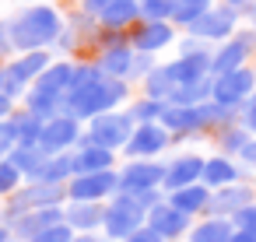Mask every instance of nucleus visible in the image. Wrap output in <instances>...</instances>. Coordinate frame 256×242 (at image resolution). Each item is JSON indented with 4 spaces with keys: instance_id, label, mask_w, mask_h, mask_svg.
Here are the masks:
<instances>
[{
    "instance_id": "46",
    "label": "nucleus",
    "mask_w": 256,
    "mask_h": 242,
    "mask_svg": "<svg viewBox=\"0 0 256 242\" xmlns=\"http://www.w3.org/2000/svg\"><path fill=\"white\" fill-rule=\"evenodd\" d=\"M109 4H112V0H78V8H81L84 14H92V18H98Z\"/></svg>"
},
{
    "instance_id": "55",
    "label": "nucleus",
    "mask_w": 256,
    "mask_h": 242,
    "mask_svg": "<svg viewBox=\"0 0 256 242\" xmlns=\"http://www.w3.org/2000/svg\"><path fill=\"white\" fill-rule=\"evenodd\" d=\"M249 67H252V70H256V56H252V64H249Z\"/></svg>"
},
{
    "instance_id": "42",
    "label": "nucleus",
    "mask_w": 256,
    "mask_h": 242,
    "mask_svg": "<svg viewBox=\"0 0 256 242\" xmlns=\"http://www.w3.org/2000/svg\"><path fill=\"white\" fill-rule=\"evenodd\" d=\"M158 64V56H151V53H137V60H134V78H130V84H140V78L151 70Z\"/></svg>"
},
{
    "instance_id": "57",
    "label": "nucleus",
    "mask_w": 256,
    "mask_h": 242,
    "mask_svg": "<svg viewBox=\"0 0 256 242\" xmlns=\"http://www.w3.org/2000/svg\"><path fill=\"white\" fill-rule=\"evenodd\" d=\"M252 186H256V182H252Z\"/></svg>"
},
{
    "instance_id": "21",
    "label": "nucleus",
    "mask_w": 256,
    "mask_h": 242,
    "mask_svg": "<svg viewBox=\"0 0 256 242\" xmlns=\"http://www.w3.org/2000/svg\"><path fill=\"white\" fill-rule=\"evenodd\" d=\"M64 221L74 232H102L106 200H67L64 204Z\"/></svg>"
},
{
    "instance_id": "44",
    "label": "nucleus",
    "mask_w": 256,
    "mask_h": 242,
    "mask_svg": "<svg viewBox=\"0 0 256 242\" xmlns=\"http://www.w3.org/2000/svg\"><path fill=\"white\" fill-rule=\"evenodd\" d=\"M14 56V42H11V32H8V18H0V64Z\"/></svg>"
},
{
    "instance_id": "43",
    "label": "nucleus",
    "mask_w": 256,
    "mask_h": 242,
    "mask_svg": "<svg viewBox=\"0 0 256 242\" xmlns=\"http://www.w3.org/2000/svg\"><path fill=\"white\" fill-rule=\"evenodd\" d=\"M120 242H165V238H162L154 228H148V221H144L137 232H130V235H126V238H120Z\"/></svg>"
},
{
    "instance_id": "27",
    "label": "nucleus",
    "mask_w": 256,
    "mask_h": 242,
    "mask_svg": "<svg viewBox=\"0 0 256 242\" xmlns=\"http://www.w3.org/2000/svg\"><path fill=\"white\" fill-rule=\"evenodd\" d=\"M172 88H176V81H172V74H168V64H165V60H158V64L140 78V95H148V98L168 102Z\"/></svg>"
},
{
    "instance_id": "12",
    "label": "nucleus",
    "mask_w": 256,
    "mask_h": 242,
    "mask_svg": "<svg viewBox=\"0 0 256 242\" xmlns=\"http://www.w3.org/2000/svg\"><path fill=\"white\" fill-rule=\"evenodd\" d=\"M176 39H179V28L172 22H148V18H140L130 28V46L137 53H151V56H158L162 50L176 46Z\"/></svg>"
},
{
    "instance_id": "11",
    "label": "nucleus",
    "mask_w": 256,
    "mask_h": 242,
    "mask_svg": "<svg viewBox=\"0 0 256 242\" xmlns=\"http://www.w3.org/2000/svg\"><path fill=\"white\" fill-rule=\"evenodd\" d=\"M81 134H84V123H81V120H74L70 112H60V116H53V120H46V123H42L39 148H42L46 154L74 151V148H78V140H81Z\"/></svg>"
},
{
    "instance_id": "40",
    "label": "nucleus",
    "mask_w": 256,
    "mask_h": 242,
    "mask_svg": "<svg viewBox=\"0 0 256 242\" xmlns=\"http://www.w3.org/2000/svg\"><path fill=\"white\" fill-rule=\"evenodd\" d=\"M14 144H18V137H14V123H11V116H8V120H0V162L11 154Z\"/></svg>"
},
{
    "instance_id": "33",
    "label": "nucleus",
    "mask_w": 256,
    "mask_h": 242,
    "mask_svg": "<svg viewBox=\"0 0 256 242\" xmlns=\"http://www.w3.org/2000/svg\"><path fill=\"white\" fill-rule=\"evenodd\" d=\"M126 112H130L134 123H158L162 112H165V102L148 98V95H134V98L126 102Z\"/></svg>"
},
{
    "instance_id": "41",
    "label": "nucleus",
    "mask_w": 256,
    "mask_h": 242,
    "mask_svg": "<svg viewBox=\"0 0 256 242\" xmlns=\"http://www.w3.org/2000/svg\"><path fill=\"white\" fill-rule=\"evenodd\" d=\"M232 224H235V228H246V232H256V200L246 204V207L232 218Z\"/></svg>"
},
{
    "instance_id": "28",
    "label": "nucleus",
    "mask_w": 256,
    "mask_h": 242,
    "mask_svg": "<svg viewBox=\"0 0 256 242\" xmlns=\"http://www.w3.org/2000/svg\"><path fill=\"white\" fill-rule=\"evenodd\" d=\"M235 232L232 218H214V214H204V221H196L190 228V242H228Z\"/></svg>"
},
{
    "instance_id": "3",
    "label": "nucleus",
    "mask_w": 256,
    "mask_h": 242,
    "mask_svg": "<svg viewBox=\"0 0 256 242\" xmlns=\"http://www.w3.org/2000/svg\"><path fill=\"white\" fill-rule=\"evenodd\" d=\"M74 70H78V60L74 56H56L32 81V88L25 92V98L18 106H25L39 120H53V116L67 112V95H70V84H74Z\"/></svg>"
},
{
    "instance_id": "5",
    "label": "nucleus",
    "mask_w": 256,
    "mask_h": 242,
    "mask_svg": "<svg viewBox=\"0 0 256 242\" xmlns=\"http://www.w3.org/2000/svg\"><path fill=\"white\" fill-rule=\"evenodd\" d=\"M56 56L50 50H28V53H14L11 60H4V95L11 102H22L25 92L32 88V81L53 64Z\"/></svg>"
},
{
    "instance_id": "19",
    "label": "nucleus",
    "mask_w": 256,
    "mask_h": 242,
    "mask_svg": "<svg viewBox=\"0 0 256 242\" xmlns=\"http://www.w3.org/2000/svg\"><path fill=\"white\" fill-rule=\"evenodd\" d=\"M165 64H168V74H172L176 88L210 78V50H204V53H176V60H165Z\"/></svg>"
},
{
    "instance_id": "24",
    "label": "nucleus",
    "mask_w": 256,
    "mask_h": 242,
    "mask_svg": "<svg viewBox=\"0 0 256 242\" xmlns=\"http://www.w3.org/2000/svg\"><path fill=\"white\" fill-rule=\"evenodd\" d=\"M158 123L172 134V140L200 137V130H196V106H176V102H165V112H162Z\"/></svg>"
},
{
    "instance_id": "36",
    "label": "nucleus",
    "mask_w": 256,
    "mask_h": 242,
    "mask_svg": "<svg viewBox=\"0 0 256 242\" xmlns=\"http://www.w3.org/2000/svg\"><path fill=\"white\" fill-rule=\"evenodd\" d=\"M22 182H25V176L18 172V165L11 158H4V162H0V196H11Z\"/></svg>"
},
{
    "instance_id": "4",
    "label": "nucleus",
    "mask_w": 256,
    "mask_h": 242,
    "mask_svg": "<svg viewBox=\"0 0 256 242\" xmlns=\"http://www.w3.org/2000/svg\"><path fill=\"white\" fill-rule=\"evenodd\" d=\"M67 204V186L60 182H42V179H25L11 196H4V210H0V218L14 221L18 214L25 210H36V207H64Z\"/></svg>"
},
{
    "instance_id": "23",
    "label": "nucleus",
    "mask_w": 256,
    "mask_h": 242,
    "mask_svg": "<svg viewBox=\"0 0 256 242\" xmlns=\"http://www.w3.org/2000/svg\"><path fill=\"white\" fill-rule=\"evenodd\" d=\"M106 168H116V151H109L81 134V140L74 148V176L78 172H106Z\"/></svg>"
},
{
    "instance_id": "26",
    "label": "nucleus",
    "mask_w": 256,
    "mask_h": 242,
    "mask_svg": "<svg viewBox=\"0 0 256 242\" xmlns=\"http://www.w3.org/2000/svg\"><path fill=\"white\" fill-rule=\"evenodd\" d=\"M165 200H168L172 207H179L182 214L196 218V214H207L210 190H207L204 182H190V186H182V190H172V193H165Z\"/></svg>"
},
{
    "instance_id": "37",
    "label": "nucleus",
    "mask_w": 256,
    "mask_h": 242,
    "mask_svg": "<svg viewBox=\"0 0 256 242\" xmlns=\"http://www.w3.org/2000/svg\"><path fill=\"white\" fill-rule=\"evenodd\" d=\"M176 0H140V18L148 22H172Z\"/></svg>"
},
{
    "instance_id": "32",
    "label": "nucleus",
    "mask_w": 256,
    "mask_h": 242,
    "mask_svg": "<svg viewBox=\"0 0 256 242\" xmlns=\"http://www.w3.org/2000/svg\"><path fill=\"white\" fill-rule=\"evenodd\" d=\"M11 123H14V137H18V144H39V134H42V123H46V120L32 116L25 106H18V109L11 112Z\"/></svg>"
},
{
    "instance_id": "13",
    "label": "nucleus",
    "mask_w": 256,
    "mask_h": 242,
    "mask_svg": "<svg viewBox=\"0 0 256 242\" xmlns=\"http://www.w3.org/2000/svg\"><path fill=\"white\" fill-rule=\"evenodd\" d=\"M168 148H172V134L162 123H137L123 154L126 158H162Z\"/></svg>"
},
{
    "instance_id": "47",
    "label": "nucleus",
    "mask_w": 256,
    "mask_h": 242,
    "mask_svg": "<svg viewBox=\"0 0 256 242\" xmlns=\"http://www.w3.org/2000/svg\"><path fill=\"white\" fill-rule=\"evenodd\" d=\"M70 242H112V238H109L106 232H102V235H98V232H74Z\"/></svg>"
},
{
    "instance_id": "8",
    "label": "nucleus",
    "mask_w": 256,
    "mask_h": 242,
    "mask_svg": "<svg viewBox=\"0 0 256 242\" xmlns=\"http://www.w3.org/2000/svg\"><path fill=\"white\" fill-rule=\"evenodd\" d=\"M238 25H242V11H235V8H228V4H210V8H207L190 28H182V32H190V36H196V39L218 46V42L232 39V36L238 32Z\"/></svg>"
},
{
    "instance_id": "34",
    "label": "nucleus",
    "mask_w": 256,
    "mask_h": 242,
    "mask_svg": "<svg viewBox=\"0 0 256 242\" xmlns=\"http://www.w3.org/2000/svg\"><path fill=\"white\" fill-rule=\"evenodd\" d=\"M210 98V78H204V81H196V84H179V88H172V95H168V102H176V106H200V102H207Z\"/></svg>"
},
{
    "instance_id": "51",
    "label": "nucleus",
    "mask_w": 256,
    "mask_h": 242,
    "mask_svg": "<svg viewBox=\"0 0 256 242\" xmlns=\"http://www.w3.org/2000/svg\"><path fill=\"white\" fill-rule=\"evenodd\" d=\"M11 238H14V235H11V228H8L4 221H0V242H11Z\"/></svg>"
},
{
    "instance_id": "7",
    "label": "nucleus",
    "mask_w": 256,
    "mask_h": 242,
    "mask_svg": "<svg viewBox=\"0 0 256 242\" xmlns=\"http://www.w3.org/2000/svg\"><path fill=\"white\" fill-rule=\"evenodd\" d=\"M134 126L137 123L130 120V112L123 106V109H109V112L92 116L84 123V137L95 140V144H102V148H109V151H123L126 140H130V134H134Z\"/></svg>"
},
{
    "instance_id": "29",
    "label": "nucleus",
    "mask_w": 256,
    "mask_h": 242,
    "mask_svg": "<svg viewBox=\"0 0 256 242\" xmlns=\"http://www.w3.org/2000/svg\"><path fill=\"white\" fill-rule=\"evenodd\" d=\"M36 179H42V182H60V186H67V182L74 179V151L46 154V162H42V168H39V176H36Z\"/></svg>"
},
{
    "instance_id": "18",
    "label": "nucleus",
    "mask_w": 256,
    "mask_h": 242,
    "mask_svg": "<svg viewBox=\"0 0 256 242\" xmlns=\"http://www.w3.org/2000/svg\"><path fill=\"white\" fill-rule=\"evenodd\" d=\"M200 172H204V154L196 151H179L165 162V182L162 190L172 193V190H182L190 182H200Z\"/></svg>"
},
{
    "instance_id": "54",
    "label": "nucleus",
    "mask_w": 256,
    "mask_h": 242,
    "mask_svg": "<svg viewBox=\"0 0 256 242\" xmlns=\"http://www.w3.org/2000/svg\"><path fill=\"white\" fill-rule=\"evenodd\" d=\"M196 4H204V8H210V4H214V0H196Z\"/></svg>"
},
{
    "instance_id": "30",
    "label": "nucleus",
    "mask_w": 256,
    "mask_h": 242,
    "mask_svg": "<svg viewBox=\"0 0 256 242\" xmlns=\"http://www.w3.org/2000/svg\"><path fill=\"white\" fill-rule=\"evenodd\" d=\"M252 140V134L235 120V123H228V126H221L218 134H214V144H218V151L221 154H228V158H238L242 154V148Z\"/></svg>"
},
{
    "instance_id": "14",
    "label": "nucleus",
    "mask_w": 256,
    "mask_h": 242,
    "mask_svg": "<svg viewBox=\"0 0 256 242\" xmlns=\"http://www.w3.org/2000/svg\"><path fill=\"white\" fill-rule=\"evenodd\" d=\"M120 190V172L106 168V172H78L67 182V200H109Z\"/></svg>"
},
{
    "instance_id": "15",
    "label": "nucleus",
    "mask_w": 256,
    "mask_h": 242,
    "mask_svg": "<svg viewBox=\"0 0 256 242\" xmlns=\"http://www.w3.org/2000/svg\"><path fill=\"white\" fill-rule=\"evenodd\" d=\"M92 60L109 74V78H120V81H130L134 78V60H137V50L130 46V39H120V42H109V46H98L92 53Z\"/></svg>"
},
{
    "instance_id": "20",
    "label": "nucleus",
    "mask_w": 256,
    "mask_h": 242,
    "mask_svg": "<svg viewBox=\"0 0 256 242\" xmlns=\"http://www.w3.org/2000/svg\"><path fill=\"white\" fill-rule=\"evenodd\" d=\"M238 179H246V168L238 165V158H228V154H210V158H204V172H200V182L207 186V190H221V186H232V182H238Z\"/></svg>"
},
{
    "instance_id": "9",
    "label": "nucleus",
    "mask_w": 256,
    "mask_h": 242,
    "mask_svg": "<svg viewBox=\"0 0 256 242\" xmlns=\"http://www.w3.org/2000/svg\"><path fill=\"white\" fill-rule=\"evenodd\" d=\"M256 92V70L246 64L238 70H228V74H214L210 78V98L228 106V109H238L249 95Z\"/></svg>"
},
{
    "instance_id": "49",
    "label": "nucleus",
    "mask_w": 256,
    "mask_h": 242,
    "mask_svg": "<svg viewBox=\"0 0 256 242\" xmlns=\"http://www.w3.org/2000/svg\"><path fill=\"white\" fill-rule=\"evenodd\" d=\"M228 242H256V232H246V228H235Z\"/></svg>"
},
{
    "instance_id": "48",
    "label": "nucleus",
    "mask_w": 256,
    "mask_h": 242,
    "mask_svg": "<svg viewBox=\"0 0 256 242\" xmlns=\"http://www.w3.org/2000/svg\"><path fill=\"white\" fill-rule=\"evenodd\" d=\"M14 109H18V102H11V98H8L4 92H0V120H8V116H11Z\"/></svg>"
},
{
    "instance_id": "38",
    "label": "nucleus",
    "mask_w": 256,
    "mask_h": 242,
    "mask_svg": "<svg viewBox=\"0 0 256 242\" xmlns=\"http://www.w3.org/2000/svg\"><path fill=\"white\" fill-rule=\"evenodd\" d=\"M70 238H74V228L67 221H60V224H50V228L36 232L28 242H70Z\"/></svg>"
},
{
    "instance_id": "39",
    "label": "nucleus",
    "mask_w": 256,
    "mask_h": 242,
    "mask_svg": "<svg viewBox=\"0 0 256 242\" xmlns=\"http://www.w3.org/2000/svg\"><path fill=\"white\" fill-rule=\"evenodd\" d=\"M238 123H242L252 137H256V92H252V95L238 106Z\"/></svg>"
},
{
    "instance_id": "52",
    "label": "nucleus",
    "mask_w": 256,
    "mask_h": 242,
    "mask_svg": "<svg viewBox=\"0 0 256 242\" xmlns=\"http://www.w3.org/2000/svg\"><path fill=\"white\" fill-rule=\"evenodd\" d=\"M18 4H53V0H18Z\"/></svg>"
},
{
    "instance_id": "16",
    "label": "nucleus",
    "mask_w": 256,
    "mask_h": 242,
    "mask_svg": "<svg viewBox=\"0 0 256 242\" xmlns=\"http://www.w3.org/2000/svg\"><path fill=\"white\" fill-rule=\"evenodd\" d=\"M252 200H256V186L246 182V179H238V182H232V186L210 190L207 214H214V218H235V214H238L246 204H252Z\"/></svg>"
},
{
    "instance_id": "1",
    "label": "nucleus",
    "mask_w": 256,
    "mask_h": 242,
    "mask_svg": "<svg viewBox=\"0 0 256 242\" xmlns=\"http://www.w3.org/2000/svg\"><path fill=\"white\" fill-rule=\"evenodd\" d=\"M130 98H134V84H130V81L109 78L95 60H78L74 84H70V95H67V112H70L74 120L88 123V120L98 116V112L123 109Z\"/></svg>"
},
{
    "instance_id": "10",
    "label": "nucleus",
    "mask_w": 256,
    "mask_h": 242,
    "mask_svg": "<svg viewBox=\"0 0 256 242\" xmlns=\"http://www.w3.org/2000/svg\"><path fill=\"white\" fill-rule=\"evenodd\" d=\"M120 172V190L123 193H144V190H162L165 182V162L158 158H126Z\"/></svg>"
},
{
    "instance_id": "45",
    "label": "nucleus",
    "mask_w": 256,
    "mask_h": 242,
    "mask_svg": "<svg viewBox=\"0 0 256 242\" xmlns=\"http://www.w3.org/2000/svg\"><path fill=\"white\" fill-rule=\"evenodd\" d=\"M238 165L246 168V172H256V137L242 148V154H238Z\"/></svg>"
},
{
    "instance_id": "53",
    "label": "nucleus",
    "mask_w": 256,
    "mask_h": 242,
    "mask_svg": "<svg viewBox=\"0 0 256 242\" xmlns=\"http://www.w3.org/2000/svg\"><path fill=\"white\" fill-rule=\"evenodd\" d=\"M0 92H4V64H0Z\"/></svg>"
},
{
    "instance_id": "2",
    "label": "nucleus",
    "mask_w": 256,
    "mask_h": 242,
    "mask_svg": "<svg viewBox=\"0 0 256 242\" xmlns=\"http://www.w3.org/2000/svg\"><path fill=\"white\" fill-rule=\"evenodd\" d=\"M8 32H11L14 53L53 50V42L64 32V11L53 8V4H22L8 18Z\"/></svg>"
},
{
    "instance_id": "22",
    "label": "nucleus",
    "mask_w": 256,
    "mask_h": 242,
    "mask_svg": "<svg viewBox=\"0 0 256 242\" xmlns=\"http://www.w3.org/2000/svg\"><path fill=\"white\" fill-rule=\"evenodd\" d=\"M60 221H64V207H36V210L18 214L14 221H8V228H11V235L18 242H28L36 232H42L50 224H60Z\"/></svg>"
},
{
    "instance_id": "56",
    "label": "nucleus",
    "mask_w": 256,
    "mask_h": 242,
    "mask_svg": "<svg viewBox=\"0 0 256 242\" xmlns=\"http://www.w3.org/2000/svg\"><path fill=\"white\" fill-rule=\"evenodd\" d=\"M252 8H256V0H252Z\"/></svg>"
},
{
    "instance_id": "31",
    "label": "nucleus",
    "mask_w": 256,
    "mask_h": 242,
    "mask_svg": "<svg viewBox=\"0 0 256 242\" xmlns=\"http://www.w3.org/2000/svg\"><path fill=\"white\" fill-rule=\"evenodd\" d=\"M8 158L18 165V172H22L25 179H36L39 168H42V162H46V151H42L39 144H14Z\"/></svg>"
},
{
    "instance_id": "17",
    "label": "nucleus",
    "mask_w": 256,
    "mask_h": 242,
    "mask_svg": "<svg viewBox=\"0 0 256 242\" xmlns=\"http://www.w3.org/2000/svg\"><path fill=\"white\" fill-rule=\"evenodd\" d=\"M148 228H154L165 242H179L182 235H190L193 218L182 214L179 207H172L168 200H162V204H154V207L148 210Z\"/></svg>"
},
{
    "instance_id": "25",
    "label": "nucleus",
    "mask_w": 256,
    "mask_h": 242,
    "mask_svg": "<svg viewBox=\"0 0 256 242\" xmlns=\"http://www.w3.org/2000/svg\"><path fill=\"white\" fill-rule=\"evenodd\" d=\"M140 22V0H112V4L98 14L102 28H116V32H130Z\"/></svg>"
},
{
    "instance_id": "50",
    "label": "nucleus",
    "mask_w": 256,
    "mask_h": 242,
    "mask_svg": "<svg viewBox=\"0 0 256 242\" xmlns=\"http://www.w3.org/2000/svg\"><path fill=\"white\" fill-rule=\"evenodd\" d=\"M221 4H228V8H235V11H242V14H246V11L252 8V0H221Z\"/></svg>"
},
{
    "instance_id": "35",
    "label": "nucleus",
    "mask_w": 256,
    "mask_h": 242,
    "mask_svg": "<svg viewBox=\"0 0 256 242\" xmlns=\"http://www.w3.org/2000/svg\"><path fill=\"white\" fill-rule=\"evenodd\" d=\"M204 11H207V8H204V4H196V0H176V8H172V25L182 32V28H190Z\"/></svg>"
},
{
    "instance_id": "6",
    "label": "nucleus",
    "mask_w": 256,
    "mask_h": 242,
    "mask_svg": "<svg viewBox=\"0 0 256 242\" xmlns=\"http://www.w3.org/2000/svg\"><path fill=\"white\" fill-rule=\"evenodd\" d=\"M144 221H148V207H144L134 193L116 190V193L106 200V221H102V232H106L112 242L126 238V235L137 232Z\"/></svg>"
}]
</instances>
